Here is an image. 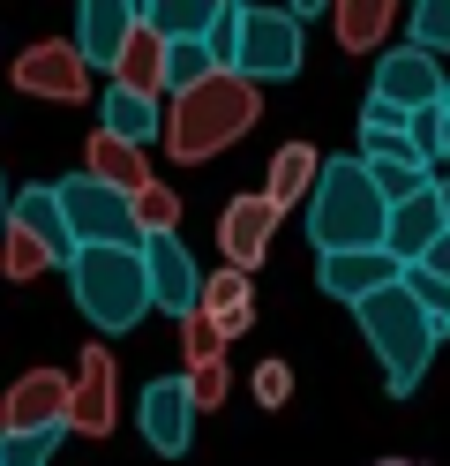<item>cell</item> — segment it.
<instances>
[{"label": "cell", "instance_id": "obj_1", "mask_svg": "<svg viewBox=\"0 0 450 466\" xmlns=\"http://www.w3.org/2000/svg\"><path fill=\"white\" fill-rule=\"evenodd\" d=\"M255 121H263V91H255L248 76L218 68L210 83H195L188 98L165 106V158H180V166H210V158H225Z\"/></svg>", "mask_w": 450, "mask_h": 466}, {"label": "cell", "instance_id": "obj_2", "mask_svg": "<svg viewBox=\"0 0 450 466\" xmlns=\"http://www.w3.org/2000/svg\"><path fill=\"white\" fill-rule=\"evenodd\" d=\"M308 241L315 256H353V248H390V203L375 188L368 158H330L323 166V188L308 203Z\"/></svg>", "mask_w": 450, "mask_h": 466}, {"label": "cell", "instance_id": "obj_3", "mask_svg": "<svg viewBox=\"0 0 450 466\" xmlns=\"http://www.w3.org/2000/svg\"><path fill=\"white\" fill-rule=\"evenodd\" d=\"M353 324H360V339H368V354L383 361V384H390V399H413L420 384H428L443 331L428 324V309H420V301L405 294V279L390 286V294L360 301V309H353Z\"/></svg>", "mask_w": 450, "mask_h": 466}, {"label": "cell", "instance_id": "obj_4", "mask_svg": "<svg viewBox=\"0 0 450 466\" xmlns=\"http://www.w3.org/2000/svg\"><path fill=\"white\" fill-rule=\"evenodd\" d=\"M68 294H75V309L90 316L98 339H128L143 316L158 309L150 301V256L143 248H75Z\"/></svg>", "mask_w": 450, "mask_h": 466}, {"label": "cell", "instance_id": "obj_5", "mask_svg": "<svg viewBox=\"0 0 450 466\" xmlns=\"http://www.w3.org/2000/svg\"><path fill=\"white\" fill-rule=\"evenodd\" d=\"M210 53H218V68L248 76L255 91H263V83L300 76V61H308V46H300V23H293L285 8H240V0H233V15H225V31L210 38Z\"/></svg>", "mask_w": 450, "mask_h": 466}, {"label": "cell", "instance_id": "obj_6", "mask_svg": "<svg viewBox=\"0 0 450 466\" xmlns=\"http://www.w3.org/2000/svg\"><path fill=\"white\" fill-rule=\"evenodd\" d=\"M53 188H60V211L75 226V248H143L150 241L143 218H135V196L90 181V173H68V181H53Z\"/></svg>", "mask_w": 450, "mask_h": 466}, {"label": "cell", "instance_id": "obj_7", "mask_svg": "<svg viewBox=\"0 0 450 466\" xmlns=\"http://www.w3.org/2000/svg\"><path fill=\"white\" fill-rule=\"evenodd\" d=\"M15 91L23 98H45V106H83L90 98V76H98V68H90L83 61V46L75 38H30L23 53H15Z\"/></svg>", "mask_w": 450, "mask_h": 466}, {"label": "cell", "instance_id": "obj_8", "mask_svg": "<svg viewBox=\"0 0 450 466\" xmlns=\"http://www.w3.org/2000/svg\"><path fill=\"white\" fill-rule=\"evenodd\" d=\"M68 414H75V376L30 369L0 399V436H68Z\"/></svg>", "mask_w": 450, "mask_h": 466}, {"label": "cell", "instance_id": "obj_9", "mask_svg": "<svg viewBox=\"0 0 450 466\" xmlns=\"http://www.w3.org/2000/svg\"><path fill=\"white\" fill-rule=\"evenodd\" d=\"M443 91H450V76H443L435 53H420V46H390L375 61V76H368V106H390V113H405V121L443 106Z\"/></svg>", "mask_w": 450, "mask_h": 466}, {"label": "cell", "instance_id": "obj_10", "mask_svg": "<svg viewBox=\"0 0 450 466\" xmlns=\"http://www.w3.org/2000/svg\"><path fill=\"white\" fill-rule=\"evenodd\" d=\"M135 429L158 459H188L195 444V399H188V376H150L143 399H135Z\"/></svg>", "mask_w": 450, "mask_h": 466}, {"label": "cell", "instance_id": "obj_11", "mask_svg": "<svg viewBox=\"0 0 450 466\" xmlns=\"http://www.w3.org/2000/svg\"><path fill=\"white\" fill-rule=\"evenodd\" d=\"M143 256H150V301H158V316H173V324L203 316L210 271L188 256V241H180V233H158V241H143Z\"/></svg>", "mask_w": 450, "mask_h": 466}, {"label": "cell", "instance_id": "obj_12", "mask_svg": "<svg viewBox=\"0 0 450 466\" xmlns=\"http://www.w3.org/2000/svg\"><path fill=\"white\" fill-rule=\"evenodd\" d=\"M270 241H278V211H270V196H233L225 211H218V256H225V271H263L270 264Z\"/></svg>", "mask_w": 450, "mask_h": 466}, {"label": "cell", "instance_id": "obj_13", "mask_svg": "<svg viewBox=\"0 0 450 466\" xmlns=\"http://www.w3.org/2000/svg\"><path fill=\"white\" fill-rule=\"evenodd\" d=\"M405 279V264L390 248H353V256H315V286L330 301H345V309H360V301H375V294H390V286Z\"/></svg>", "mask_w": 450, "mask_h": 466}, {"label": "cell", "instance_id": "obj_14", "mask_svg": "<svg viewBox=\"0 0 450 466\" xmlns=\"http://www.w3.org/2000/svg\"><path fill=\"white\" fill-rule=\"evenodd\" d=\"M135 31H143L135 0H83V8H75V46H83V61L98 68L105 83H113V68H120V53H128Z\"/></svg>", "mask_w": 450, "mask_h": 466}, {"label": "cell", "instance_id": "obj_15", "mask_svg": "<svg viewBox=\"0 0 450 466\" xmlns=\"http://www.w3.org/2000/svg\"><path fill=\"white\" fill-rule=\"evenodd\" d=\"M120 369H113V354L105 346H83V361H75V414H68V436H113V421H120Z\"/></svg>", "mask_w": 450, "mask_h": 466}, {"label": "cell", "instance_id": "obj_16", "mask_svg": "<svg viewBox=\"0 0 450 466\" xmlns=\"http://www.w3.org/2000/svg\"><path fill=\"white\" fill-rule=\"evenodd\" d=\"M323 151L308 136H293V143H278V158H270V181H263V196H270V211L278 218H293V211H308L315 203V188H323Z\"/></svg>", "mask_w": 450, "mask_h": 466}, {"label": "cell", "instance_id": "obj_17", "mask_svg": "<svg viewBox=\"0 0 450 466\" xmlns=\"http://www.w3.org/2000/svg\"><path fill=\"white\" fill-rule=\"evenodd\" d=\"M15 226L30 233V241H38L45 256L60 271L75 264V226H68V211H60V188L53 181H30V188H15Z\"/></svg>", "mask_w": 450, "mask_h": 466}, {"label": "cell", "instance_id": "obj_18", "mask_svg": "<svg viewBox=\"0 0 450 466\" xmlns=\"http://www.w3.org/2000/svg\"><path fill=\"white\" fill-rule=\"evenodd\" d=\"M450 233V211H443V188H420L413 203H398V211H390V256H398V264L413 271L420 256H428L435 241Z\"/></svg>", "mask_w": 450, "mask_h": 466}, {"label": "cell", "instance_id": "obj_19", "mask_svg": "<svg viewBox=\"0 0 450 466\" xmlns=\"http://www.w3.org/2000/svg\"><path fill=\"white\" fill-rule=\"evenodd\" d=\"M225 15H233V0H143V23L173 46H210L225 31Z\"/></svg>", "mask_w": 450, "mask_h": 466}, {"label": "cell", "instance_id": "obj_20", "mask_svg": "<svg viewBox=\"0 0 450 466\" xmlns=\"http://www.w3.org/2000/svg\"><path fill=\"white\" fill-rule=\"evenodd\" d=\"M98 128L120 136V143H135V151H150V143H165V106L105 83V91H98Z\"/></svg>", "mask_w": 450, "mask_h": 466}, {"label": "cell", "instance_id": "obj_21", "mask_svg": "<svg viewBox=\"0 0 450 466\" xmlns=\"http://www.w3.org/2000/svg\"><path fill=\"white\" fill-rule=\"evenodd\" d=\"M398 8H390V0H338V8H330V31H338V46L345 53H390V31H398Z\"/></svg>", "mask_w": 450, "mask_h": 466}, {"label": "cell", "instance_id": "obj_22", "mask_svg": "<svg viewBox=\"0 0 450 466\" xmlns=\"http://www.w3.org/2000/svg\"><path fill=\"white\" fill-rule=\"evenodd\" d=\"M83 173L90 181H105V188H120V196H143L150 188V151H135V143H120V136H105V128H90V143H83Z\"/></svg>", "mask_w": 450, "mask_h": 466}, {"label": "cell", "instance_id": "obj_23", "mask_svg": "<svg viewBox=\"0 0 450 466\" xmlns=\"http://www.w3.org/2000/svg\"><path fill=\"white\" fill-rule=\"evenodd\" d=\"M203 316L225 331V346H233V339H248V331H255V279L218 264V271H210V286H203Z\"/></svg>", "mask_w": 450, "mask_h": 466}, {"label": "cell", "instance_id": "obj_24", "mask_svg": "<svg viewBox=\"0 0 450 466\" xmlns=\"http://www.w3.org/2000/svg\"><path fill=\"white\" fill-rule=\"evenodd\" d=\"M165 68H173V46L143 23V31L128 38V53H120L113 83H120V91H135V98H158V106H165Z\"/></svg>", "mask_w": 450, "mask_h": 466}, {"label": "cell", "instance_id": "obj_25", "mask_svg": "<svg viewBox=\"0 0 450 466\" xmlns=\"http://www.w3.org/2000/svg\"><path fill=\"white\" fill-rule=\"evenodd\" d=\"M405 46H420V53H450V0H420V8H405Z\"/></svg>", "mask_w": 450, "mask_h": 466}, {"label": "cell", "instance_id": "obj_26", "mask_svg": "<svg viewBox=\"0 0 450 466\" xmlns=\"http://www.w3.org/2000/svg\"><path fill=\"white\" fill-rule=\"evenodd\" d=\"M0 264H8V279H45V271H60V264H53L38 241H30L15 218H8V241H0Z\"/></svg>", "mask_w": 450, "mask_h": 466}, {"label": "cell", "instance_id": "obj_27", "mask_svg": "<svg viewBox=\"0 0 450 466\" xmlns=\"http://www.w3.org/2000/svg\"><path fill=\"white\" fill-rule=\"evenodd\" d=\"M135 218H143L150 241H158V233H180V196H173L165 181H150V188L135 196Z\"/></svg>", "mask_w": 450, "mask_h": 466}, {"label": "cell", "instance_id": "obj_28", "mask_svg": "<svg viewBox=\"0 0 450 466\" xmlns=\"http://www.w3.org/2000/svg\"><path fill=\"white\" fill-rule=\"evenodd\" d=\"M248 391H255V406H263V414H278V406L293 399V361H278V354H270V361H255Z\"/></svg>", "mask_w": 450, "mask_h": 466}, {"label": "cell", "instance_id": "obj_29", "mask_svg": "<svg viewBox=\"0 0 450 466\" xmlns=\"http://www.w3.org/2000/svg\"><path fill=\"white\" fill-rule=\"evenodd\" d=\"M405 294H413L420 309H428V324L450 339V286H443L435 271H420V264H413V271H405Z\"/></svg>", "mask_w": 450, "mask_h": 466}, {"label": "cell", "instance_id": "obj_30", "mask_svg": "<svg viewBox=\"0 0 450 466\" xmlns=\"http://www.w3.org/2000/svg\"><path fill=\"white\" fill-rule=\"evenodd\" d=\"M180 354H188V369H210L225 354V331L210 324V316H188V324H180Z\"/></svg>", "mask_w": 450, "mask_h": 466}, {"label": "cell", "instance_id": "obj_31", "mask_svg": "<svg viewBox=\"0 0 450 466\" xmlns=\"http://www.w3.org/2000/svg\"><path fill=\"white\" fill-rule=\"evenodd\" d=\"M180 376H188V399H195V414H218V406H225V391H233L225 361H210V369H180Z\"/></svg>", "mask_w": 450, "mask_h": 466}, {"label": "cell", "instance_id": "obj_32", "mask_svg": "<svg viewBox=\"0 0 450 466\" xmlns=\"http://www.w3.org/2000/svg\"><path fill=\"white\" fill-rule=\"evenodd\" d=\"M60 436H0V466H53Z\"/></svg>", "mask_w": 450, "mask_h": 466}, {"label": "cell", "instance_id": "obj_33", "mask_svg": "<svg viewBox=\"0 0 450 466\" xmlns=\"http://www.w3.org/2000/svg\"><path fill=\"white\" fill-rule=\"evenodd\" d=\"M420 271H435V279H443V286H450V233H443V241H435V248H428V256H420Z\"/></svg>", "mask_w": 450, "mask_h": 466}, {"label": "cell", "instance_id": "obj_34", "mask_svg": "<svg viewBox=\"0 0 450 466\" xmlns=\"http://www.w3.org/2000/svg\"><path fill=\"white\" fill-rule=\"evenodd\" d=\"M8 218H15V188L0 181V241H8Z\"/></svg>", "mask_w": 450, "mask_h": 466}, {"label": "cell", "instance_id": "obj_35", "mask_svg": "<svg viewBox=\"0 0 450 466\" xmlns=\"http://www.w3.org/2000/svg\"><path fill=\"white\" fill-rule=\"evenodd\" d=\"M375 466H428V459H375Z\"/></svg>", "mask_w": 450, "mask_h": 466}, {"label": "cell", "instance_id": "obj_36", "mask_svg": "<svg viewBox=\"0 0 450 466\" xmlns=\"http://www.w3.org/2000/svg\"><path fill=\"white\" fill-rule=\"evenodd\" d=\"M435 188H443V211H450V173H443V181H435Z\"/></svg>", "mask_w": 450, "mask_h": 466}, {"label": "cell", "instance_id": "obj_37", "mask_svg": "<svg viewBox=\"0 0 450 466\" xmlns=\"http://www.w3.org/2000/svg\"><path fill=\"white\" fill-rule=\"evenodd\" d=\"M443 173H450V143H443Z\"/></svg>", "mask_w": 450, "mask_h": 466}, {"label": "cell", "instance_id": "obj_38", "mask_svg": "<svg viewBox=\"0 0 450 466\" xmlns=\"http://www.w3.org/2000/svg\"><path fill=\"white\" fill-rule=\"evenodd\" d=\"M443 113H450V91H443Z\"/></svg>", "mask_w": 450, "mask_h": 466}]
</instances>
